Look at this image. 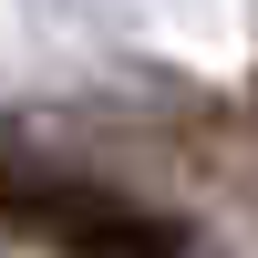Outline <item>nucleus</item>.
I'll use <instances>...</instances> for the list:
<instances>
[{
  "instance_id": "nucleus-1",
  "label": "nucleus",
  "mask_w": 258,
  "mask_h": 258,
  "mask_svg": "<svg viewBox=\"0 0 258 258\" xmlns=\"http://www.w3.org/2000/svg\"><path fill=\"white\" fill-rule=\"evenodd\" d=\"M0 227L73 248V258H186V227L165 207L93 186V176H62V165H11V155H0Z\"/></svg>"
}]
</instances>
